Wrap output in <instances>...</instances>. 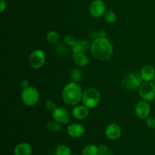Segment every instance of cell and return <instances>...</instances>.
<instances>
[{
    "mask_svg": "<svg viewBox=\"0 0 155 155\" xmlns=\"http://www.w3.org/2000/svg\"><path fill=\"white\" fill-rule=\"evenodd\" d=\"M92 55L100 61H106L111 58L114 48L111 42L106 37H98L92 42L91 45Z\"/></svg>",
    "mask_w": 155,
    "mask_h": 155,
    "instance_id": "1",
    "label": "cell"
},
{
    "mask_svg": "<svg viewBox=\"0 0 155 155\" xmlns=\"http://www.w3.org/2000/svg\"><path fill=\"white\" fill-rule=\"evenodd\" d=\"M83 89L81 86L75 82H71L66 85L62 91L64 101L69 105H77L83 98Z\"/></svg>",
    "mask_w": 155,
    "mask_h": 155,
    "instance_id": "2",
    "label": "cell"
},
{
    "mask_svg": "<svg viewBox=\"0 0 155 155\" xmlns=\"http://www.w3.org/2000/svg\"><path fill=\"white\" fill-rule=\"evenodd\" d=\"M100 98H101V95L98 89L90 87L86 89L83 92L82 101H83V105H85L89 109H92L95 108L98 105L100 101Z\"/></svg>",
    "mask_w": 155,
    "mask_h": 155,
    "instance_id": "3",
    "label": "cell"
},
{
    "mask_svg": "<svg viewBox=\"0 0 155 155\" xmlns=\"http://www.w3.org/2000/svg\"><path fill=\"white\" fill-rule=\"evenodd\" d=\"M21 99L26 105H35L39 99V91L33 86H29L26 89H23L22 92H21Z\"/></svg>",
    "mask_w": 155,
    "mask_h": 155,
    "instance_id": "4",
    "label": "cell"
},
{
    "mask_svg": "<svg viewBox=\"0 0 155 155\" xmlns=\"http://www.w3.org/2000/svg\"><path fill=\"white\" fill-rule=\"evenodd\" d=\"M142 79L140 74L135 72H130L123 78V84L129 90H136L139 89L142 84Z\"/></svg>",
    "mask_w": 155,
    "mask_h": 155,
    "instance_id": "5",
    "label": "cell"
},
{
    "mask_svg": "<svg viewBox=\"0 0 155 155\" xmlns=\"http://www.w3.org/2000/svg\"><path fill=\"white\" fill-rule=\"evenodd\" d=\"M45 62V54L42 50L36 49L30 53L29 56V64L34 69H39Z\"/></svg>",
    "mask_w": 155,
    "mask_h": 155,
    "instance_id": "6",
    "label": "cell"
},
{
    "mask_svg": "<svg viewBox=\"0 0 155 155\" xmlns=\"http://www.w3.org/2000/svg\"><path fill=\"white\" fill-rule=\"evenodd\" d=\"M139 95L146 101H151L155 98V84L152 82H145L139 88Z\"/></svg>",
    "mask_w": 155,
    "mask_h": 155,
    "instance_id": "7",
    "label": "cell"
},
{
    "mask_svg": "<svg viewBox=\"0 0 155 155\" xmlns=\"http://www.w3.org/2000/svg\"><path fill=\"white\" fill-rule=\"evenodd\" d=\"M106 12V5L102 0H94L89 6V13L93 18H101Z\"/></svg>",
    "mask_w": 155,
    "mask_h": 155,
    "instance_id": "8",
    "label": "cell"
},
{
    "mask_svg": "<svg viewBox=\"0 0 155 155\" xmlns=\"http://www.w3.org/2000/svg\"><path fill=\"white\" fill-rule=\"evenodd\" d=\"M136 116L142 120H145L148 117L151 113V105L148 101H142L137 103L135 108Z\"/></svg>",
    "mask_w": 155,
    "mask_h": 155,
    "instance_id": "9",
    "label": "cell"
},
{
    "mask_svg": "<svg viewBox=\"0 0 155 155\" xmlns=\"http://www.w3.org/2000/svg\"><path fill=\"white\" fill-rule=\"evenodd\" d=\"M52 118L59 124H67L70 121V114L67 109L58 107L52 111Z\"/></svg>",
    "mask_w": 155,
    "mask_h": 155,
    "instance_id": "10",
    "label": "cell"
},
{
    "mask_svg": "<svg viewBox=\"0 0 155 155\" xmlns=\"http://www.w3.org/2000/svg\"><path fill=\"white\" fill-rule=\"evenodd\" d=\"M105 136L110 140H117L121 136V128L118 124H110L105 129Z\"/></svg>",
    "mask_w": 155,
    "mask_h": 155,
    "instance_id": "11",
    "label": "cell"
},
{
    "mask_svg": "<svg viewBox=\"0 0 155 155\" xmlns=\"http://www.w3.org/2000/svg\"><path fill=\"white\" fill-rule=\"evenodd\" d=\"M67 133L68 136H71V138L78 139L84 135L85 128L82 124L75 123V124H72L68 126L67 129Z\"/></svg>",
    "mask_w": 155,
    "mask_h": 155,
    "instance_id": "12",
    "label": "cell"
},
{
    "mask_svg": "<svg viewBox=\"0 0 155 155\" xmlns=\"http://www.w3.org/2000/svg\"><path fill=\"white\" fill-rule=\"evenodd\" d=\"M141 77L145 82H151L155 77V69L151 65H145L140 72Z\"/></svg>",
    "mask_w": 155,
    "mask_h": 155,
    "instance_id": "13",
    "label": "cell"
},
{
    "mask_svg": "<svg viewBox=\"0 0 155 155\" xmlns=\"http://www.w3.org/2000/svg\"><path fill=\"white\" fill-rule=\"evenodd\" d=\"M89 115V108L85 105H77L73 108L72 116L74 119L83 120Z\"/></svg>",
    "mask_w": 155,
    "mask_h": 155,
    "instance_id": "14",
    "label": "cell"
},
{
    "mask_svg": "<svg viewBox=\"0 0 155 155\" xmlns=\"http://www.w3.org/2000/svg\"><path fill=\"white\" fill-rule=\"evenodd\" d=\"M32 152H33L32 146L27 142L18 144L14 150L15 155H31Z\"/></svg>",
    "mask_w": 155,
    "mask_h": 155,
    "instance_id": "15",
    "label": "cell"
},
{
    "mask_svg": "<svg viewBox=\"0 0 155 155\" xmlns=\"http://www.w3.org/2000/svg\"><path fill=\"white\" fill-rule=\"evenodd\" d=\"M73 59L74 63L79 67H86L89 64V58L85 53H74Z\"/></svg>",
    "mask_w": 155,
    "mask_h": 155,
    "instance_id": "16",
    "label": "cell"
},
{
    "mask_svg": "<svg viewBox=\"0 0 155 155\" xmlns=\"http://www.w3.org/2000/svg\"><path fill=\"white\" fill-rule=\"evenodd\" d=\"M89 45L87 41L77 40L75 45L72 47L73 54L74 53H85L89 48Z\"/></svg>",
    "mask_w": 155,
    "mask_h": 155,
    "instance_id": "17",
    "label": "cell"
},
{
    "mask_svg": "<svg viewBox=\"0 0 155 155\" xmlns=\"http://www.w3.org/2000/svg\"><path fill=\"white\" fill-rule=\"evenodd\" d=\"M82 155H98V146L88 145L82 151Z\"/></svg>",
    "mask_w": 155,
    "mask_h": 155,
    "instance_id": "18",
    "label": "cell"
},
{
    "mask_svg": "<svg viewBox=\"0 0 155 155\" xmlns=\"http://www.w3.org/2000/svg\"><path fill=\"white\" fill-rule=\"evenodd\" d=\"M70 77L72 82H75V83H78L82 80L83 77V74H82L81 71L79 70L78 68H74L70 72Z\"/></svg>",
    "mask_w": 155,
    "mask_h": 155,
    "instance_id": "19",
    "label": "cell"
},
{
    "mask_svg": "<svg viewBox=\"0 0 155 155\" xmlns=\"http://www.w3.org/2000/svg\"><path fill=\"white\" fill-rule=\"evenodd\" d=\"M104 18L107 23L113 24L117 20V15L112 10H106L105 13L104 14Z\"/></svg>",
    "mask_w": 155,
    "mask_h": 155,
    "instance_id": "20",
    "label": "cell"
},
{
    "mask_svg": "<svg viewBox=\"0 0 155 155\" xmlns=\"http://www.w3.org/2000/svg\"><path fill=\"white\" fill-rule=\"evenodd\" d=\"M56 155H71V150L65 145H58L55 151Z\"/></svg>",
    "mask_w": 155,
    "mask_h": 155,
    "instance_id": "21",
    "label": "cell"
},
{
    "mask_svg": "<svg viewBox=\"0 0 155 155\" xmlns=\"http://www.w3.org/2000/svg\"><path fill=\"white\" fill-rule=\"evenodd\" d=\"M55 51L57 53V54L62 56V57L68 55L70 53L67 45H64V44H59L58 45H57V47L55 48Z\"/></svg>",
    "mask_w": 155,
    "mask_h": 155,
    "instance_id": "22",
    "label": "cell"
},
{
    "mask_svg": "<svg viewBox=\"0 0 155 155\" xmlns=\"http://www.w3.org/2000/svg\"><path fill=\"white\" fill-rule=\"evenodd\" d=\"M61 125L62 124H59L57 121L54 120L48 123L46 125V128L47 130L51 132H58L61 130Z\"/></svg>",
    "mask_w": 155,
    "mask_h": 155,
    "instance_id": "23",
    "label": "cell"
},
{
    "mask_svg": "<svg viewBox=\"0 0 155 155\" xmlns=\"http://www.w3.org/2000/svg\"><path fill=\"white\" fill-rule=\"evenodd\" d=\"M46 39L48 42H50V43H56L59 39L58 33L57 32L51 30V31L48 32V33H47Z\"/></svg>",
    "mask_w": 155,
    "mask_h": 155,
    "instance_id": "24",
    "label": "cell"
},
{
    "mask_svg": "<svg viewBox=\"0 0 155 155\" xmlns=\"http://www.w3.org/2000/svg\"><path fill=\"white\" fill-rule=\"evenodd\" d=\"M64 40L65 44H66L67 45H68V46H71V47L74 46L77 41V39H75V37L73 36L72 35H67V36L64 37Z\"/></svg>",
    "mask_w": 155,
    "mask_h": 155,
    "instance_id": "25",
    "label": "cell"
},
{
    "mask_svg": "<svg viewBox=\"0 0 155 155\" xmlns=\"http://www.w3.org/2000/svg\"><path fill=\"white\" fill-rule=\"evenodd\" d=\"M45 108L47 109L48 110H50V111H54V110L56 109V104L54 102L51 100H46L45 102Z\"/></svg>",
    "mask_w": 155,
    "mask_h": 155,
    "instance_id": "26",
    "label": "cell"
},
{
    "mask_svg": "<svg viewBox=\"0 0 155 155\" xmlns=\"http://www.w3.org/2000/svg\"><path fill=\"white\" fill-rule=\"evenodd\" d=\"M108 148L105 145H101L98 146V155H107Z\"/></svg>",
    "mask_w": 155,
    "mask_h": 155,
    "instance_id": "27",
    "label": "cell"
},
{
    "mask_svg": "<svg viewBox=\"0 0 155 155\" xmlns=\"http://www.w3.org/2000/svg\"><path fill=\"white\" fill-rule=\"evenodd\" d=\"M146 125L148 128L154 129L155 128V118L152 117L146 118Z\"/></svg>",
    "mask_w": 155,
    "mask_h": 155,
    "instance_id": "28",
    "label": "cell"
},
{
    "mask_svg": "<svg viewBox=\"0 0 155 155\" xmlns=\"http://www.w3.org/2000/svg\"><path fill=\"white\" fill-rule=\"evenodd\" d=\"M6 6H7V3L5 0H1L0 1V10H1V12L2 13L5 11V9L6 8Z\"/></svg>",
    "mask_w": 155,
    "mask_h": 155,
    "instance_id": "29",
    "label": "cell"
},
{
    "mask_svg": "<svg viewBox=\"0 0 155 155\" xmlns=\"http://www.w3.org/2000/svg\"><path fill=\"white\" fill-rule=\"evenodd\" d=\"M21 86H22L23 89H26V88H27V87H29V86H30V84H29V81H28V80H22V81H21Z\"/></svg>",
    "mask_w": 155,
    "mask_h": 155,
    "instance_id": "30",
    "label": "cell"
},
{
    "mask_svg": "<svg viewBox=\"0 0 155 155\" xmlns=\"http://www.w3.org/2000/svg\"><path fill=\"white\" fill-rule=\"evenodd\" d=\"M105 35H106L105 31H104V30H101V31L98 33V37L104 38V37H105Z\"/></svg>",
    "mask_w": 155,
    "mask_h": 155,
    "instance_id": "31",
    "label": "cell"
},
{
    "mask_svg": "<svg viewBox=\"0 0 155 155\" xmlns=\"http://www.w3.org/2000/svg\"><path fill=\"white\" fill-rule=\"evenodd\" d=\"M153 81H154V84H155V77H154V80H153Z\"/></svg>",
    "mask_w": 155,
    "mask_h": 155,
    "instance_id": "32",
    "label": "cell"
},
{
    "mask_svg": "<svg viewBox=\"0 0 155 155\" xmlns=\"http://www.w3.org/2000/svg\"><path fill=\"white\" fill-rule=\"evenodd\" d=\"M74 155H80V154H74Z\"/></svg>",
    "mask_w": 155,
    "mask_h": 155,
    "instance_id": "33",
    "label": "cell"
}]
</instances>
